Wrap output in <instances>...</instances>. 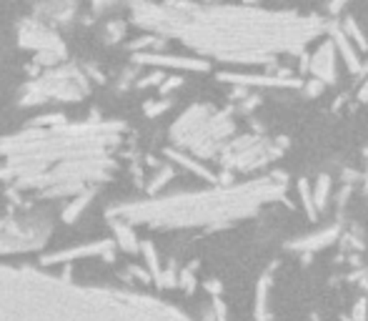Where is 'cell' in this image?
Returning a JSON list of instances; mask_svg holds the SVG:
<instances>
[{"label":"cell","mask_w":368,"mask_h":321,"mask_svg":"<svg viewBox=\"0 0 368 321\" xmlns=\"http://www.w3.org/2000/svg\"><path fill=\"white\" fill-rule=\"evenodd\" d=\"M130 21L145 33L181 40L198 58L238 66H273L275 56L304 53L313 38L328 30L318 15L193 0H136L130 3Z\"/></svg>","instance_id":"cell-1"},{"label":"cell","mask_w":368,"mask_h":321,"mask_svg":"<svg viewBox=\"0 0 368 321\" xmlns=\"http://www.w3.org/2000/svg\"><path fill=\"white\" fill-rule=\"evenodd\" d=\"M0 321H193L148 294L0 263Z\"/></svg>","instance_id":"cell-2"},{"label":"cell","mask_w":368,"mask_h":321,"mask_svg":"<svg viewBox=\"0 0 368 321\" xmlns=\"http://www.w3.org/2000/svg\"><path fill=\"white\" fill-rule=\"evenodd\" d=\"M283 193L286 178L275 174L248 183H221L208 191H183L145 201H125L108 209V219L153 228H221L281 201Z\"/></svg>","instance_id":"cell-3"},{"label":"cell","mask_w":368,"mask_h":321,"mask_svg":"<svg viewBox=\"0 0 368 321\" xmlns=\"http://www.w3.org/2000/svg\"><path fill=\"white\" fill-rule=\"evenodd\" d=\"M236 121L228 108H213L208 103H193L171 126V143L195 158H216L231 143Z\"/></svg>","instance_id":"cell-4"},{"label":"cell","mask_w":368,"mask_h":321,"mask_svg":"<svg viewBox=\"0 0 368 321\" xmlns=\"http://www.w3.org/2000/svg\"><path fill=\"white\" fill-rule=\"evenodd\" d=\"M88 93H90V78L83 71V66L63 63L58 68L43 71L38 78L25 80L18 93V106L33 108V106H43L48 101L78 103Z\"/></svg>","instance_id":"cell-5"},{"label":"cell","mask_w":368,"mask_h":321,"mask_svg":"<svg viewBox=\"0 0 368 321\" xmlns=\"http://www.w3.org/2000/svg\"><path fill=\"white\" fill-rule=\"evenodd\" d=\"M51 231V219L40 211L15 213V216L0 219V256L36 251V248L45 246Z\"/></svg>","instance_id":"cell-6"},{"label":"cell","mask_w":368,"mask_h":321,"mask_svg":"<svg viewBox=\"0 0 368 321\" xmlns=\"http://www.w3.org/2000/svg\"><path fill=\"white\" fill-rule=\"evenodd\" d=\"M283 151L281 141H271L266 136H238L221 154V163L228 171H256L268 160L278 158Z\"/></svg>","instance_id":"cell-7"},{"label":"cell","mask_w":368,"mask_h":321,"mask_svg":"<svg viewBox=\"0 0 368 321\" xmlns=\"http://www.w3.org/2000/svg\"><path fill=\"white\" fill-rule=\"evenodd\" d=\"M18 45L23 51H33L36 56L38 53H63V56H68L58 30L40 23L38 18H23L18 23Z\"/></svg>","instance_id":"cell-8"},{"label":"cell","mask_w":368,"mask_h":321,"mask_svg":"<svg viewBox=\"0 0 368 321\" xmlns=\"http://www.w3.org/2000/svg\"><path fill=\"white\" fill-rule=\"evenodd\" d=\"M113 251H116V241L113 239L88 241V243H80V246H71V248H63V251H53V254L43 256V266L80 261V259H88V256H101L106 261H113Z\"/></svg>","instance_id":"cell-9"},{"label":"cell","mask_w":368,"mask_h":321,"mask_svg":"<svg viewBox=\"0 0 368 321\" xmlns=\"http://www.w3.org/2000/svg\"><path fill=\"white\" fill-rule=\"evenodd\" d=\"M133 66H153L163 71V68H175V71H195V73H206L210 71V60L206 58H186V56H171V53H133Z\"/></svg>","instance_id":"cell-10"},{"label":"cell","mask_w":368,"mask_h":321,"mask_svg":"<svg viewBox=\"0 0 368 321\" xmlns=\"http://www.w3.org/2000/svg\"><path fill=\"white\" fill-rule=\"evenodd\" d=\"M218 80L231 83V86L241 88H301L304 83L293 75H289L286 71H278L275 75H251V73H218Z\"/></svg>","instance_id":"cell-11"},{"label":"cell","mask_w":368,"mask_h":321,"mask_svg":"<svg viewBox=\"0 0 368 321\" xmlns=\"http://www.w3.org/2000/svg\"><path fill=\"white\" fill-rule=\"evenodd\" d=\"M78 15V0H38L33 8V18L45 25H68Z\"/></svg>","instance_id":"cell-12"},{"label":"cell","mask_w":368,"mask_h":321,"mask_svg":"<svg viewBox=\"0 0 368 321\" xmlns=\"http://www.w3.org/2000/svg\"><path fill=\"white\" fill-rule=\"evenodd\" d=\"M308 71L313 78L323 80L326 86L336 83V78H339V51H336L333 40H323V43L318 45L316 53L310 56Z\"/></svg>","instance_id":"cell-13"},{"label":"cell","mask_w":368,"mask_h":321,"mask_svg":"<svg viewBox=\"0 0 368 321\" xmlns=\"http://www.w3.org/2000/svg\"><path fill=\"white\" fill-rule=\"evenodd\" d=\"M328 33H331V40H333V45H336V51H339V58L346 63L348 71H351V73H363L361 58H358V53H356L354 43H351V38L343 33V28H341L339 23H328Z\"/></svg>","instance_id":"cell-14"},{"label":"cell","mask_w":368,"mask_h":321,"mask_svg":"<svg viewBox=\"0 0 368 321\" xmlns=\"http://www.w3.org/2000/svg\"><path fill=\"white\" fill-rule=\"evenodd\" d=\"M166 156L173 163H178V166H183L186 171H191L193 176H198V178H206V181H210V183H216L218 181V176L210 171L208 166H203L201 160L195 158V156H191V154H186V151H178V148H166Z\"/></svg>","instance_id":"cell-15"},{"label":"cell","mask_w":368,"mask_h":321,"mask_svg":"<svg viewBox=\"0 0 368 321\" xmlns=\"http://www.w3.org/2000/svg\"><path fill=\"white\" fill-rule=\"evenodd\" d=\"M108 221H110V231H113L116 246H121L125 254H136V251H140V243H143V241H138L136 226L125 224L123 219H108Z\"/></svg>","instance_id":"cell-16"},{"label":"cell","mask_w":368,"mask_h":321,"mask_svg":"<svg viewBox=\"0 0 368 321\" xmlns=\"http://www.w3.org/2000/svg\"><path fill=\"white\" fill-rule=\"evenodd\" d=\"M339 239V226H331V228H323V231H316V234H308L304 239H296L291 241V248L293 251H318V248H326L328 243Z\"/></svg>","instance_id":"cell-17"},{"label":"cell","mask_w":368,"mask_h":321,"mask_svg":"<svg viewBox=\"0 0 368 321\" xmlns=\"http://www.w3.org/2000/svg\"><path fill=\"white\" fill-rule=\"evenodd\" d=\"M271 284H273V269H268L256 286V321H271V301H268Z\"/></svg>","instance_id":"cell-18"},{"label":"cell","mask_w":368,"mask_h":321,"mask_svg":"<svg viewBox=\"0 0 368 321\" xmlns=\"http://www.w3.org/2000/svg\"><path fill=\"white\" fill-rule=\"evenodd\" d=\"M90 198H93V191H83V193H78L75 198H68V204H65L60 219H63L65 224H75V221L83 216V211L88 209Z\"/></svg>","instance_id":"cell-19"},{"label":"cell","mask_w":368,"mask_h":321,"mask_svg":"<svg viewBox=\"0 0 368 321\" xmlns=\"http://www.w3.org/2000/svg\"><path fill=\"white\" fill-rule=\"evenodd\" d=\"M140 254H143V259H145L148 274H151L156 281H160V276H163V269H160V259H158V251H156V246H153L151 241H143V243H140Z\"/></svg>","instance_id":"cell-20"},{"label":"cell","mask_w":368,"mask_h":321,"mask_svg":"<svg viewBox=\"0 0 368 321\" xmlns=\"http://www.w3.org/2000/svg\"><path fill=\"white\" fill-rule=\"evenodd\" d=\"M328 198H331V176H318L316 186H313V204H316L318 213L323 211L328 206Z\"/></svg>","instance_id":"cell-21"},{"label":"cell","mask_w":368,"mask_h":321,"mask_svg":"<svg viewBox=\"0 0 368 321\" xmlns=\"http://www.w3.org/2000/svg\"><path fill=\"white\" fill-rule=\"evenodd\" d=\"M125 30H128V25H125V21H108L106 23V28H103V40L106 43H121L123 38H125Z\"/></svg>","instance_id":"cell-22"},{"label":"cell","mask_w":368,"mask_h":321,"mask_svg":"<svg viewBox=\"0 0 368 321\" xmlns=\"http://www.w3.org/2000/svg\"><path fill=\"white\" fill-rule=\"evenodd\" d=\"M341 28H343V33H346L348 38H351V43H356L358 48H363V51H368V40L366 36H363V30L356 25L354 18H346V21L341 23Z\"/></svg>","instance_id":"cell-23"},{"label":"cell","mask_w":368,"mask_h":321,"mask_svg":"<svg viewBox=\"0 0 368 321\" xmlns=\"http://www.w3.org/2000/svg\"><path fill=\"white\" fill-rule=\"evenodd\" d=\"M298 193H301V201H304L306 213H308L310 219H318V209H316V204H313V189L308 186V181H306V178H301V181H298Z\"/></svg>","instance_id":"cell-24"},{"label":"cell","mask_w":368,"mask_h":321,"mask_svg":"<svg viewBox=\"0 0 368 321\" xmlns=\"http://www.w3.org/2000/svg\"><path fill=\"white\" fill-rule=\"evenodd\" d=\"M171 108H173V101H171V98H158V101L153 98V101L143 103V113L148 118H158V116H163V113H166V110H171Z\"/></svg>","instance_id":"cell-25"},{"label":"cell","mask_w":368,"mask_h":321,"mask_svg":"<svg viewBox=\"0 0 368 321\" xmlns=\"http://www.w3.org/2000/svg\"><path fill=\"white\" fill-rule=\"evenodd\" d=\"M173 178V168L171 166H160L156 174H153V178H151V183H148V193H158L163 186H166L168 181Z\"/></svg>","instance_id":"cell-26"},{"label":"cell","mask_w":368,"mask_h":321,"mask_svg":"<svg viewBox=\"0 0 368 321\" xmlns=\"http://www.w3.org/2000/svg\"><path fill=\"white\" fill-rule=\"evenodd\" d=\"M125 3H136V0H90V8H93V13L95 15H101V13H108V10H113V8L118 5H125Z\"/></svg>","instance_id":"cell-27"},{"label":"cell","mask_w":368,"mask_h":321,"mask_svg":"<svg viewBox=\"0 0 368 321\" xmlns=\"http://www.w3.org/2000/svg\"><path fill=\"white\" fill-rule=\"evenodd\" d=\"M163 80H166V73L163 71H153V73H148V75H143V78H138V83H136V88H160L163 86Z\"/></svg>","instance_id":"cell-28"},{"label":"cell","mask_w":368,"mask_h":321,"mask_svg":"<svg viewBox=\"0 0 368 321\" xmlns=\"http://www.w3.org/2000/svg\"><path fill=\"white\" fill-rule=\"evenodd\" d=\"M181 86H183V78H181V75H171V78L163 80V86H160L158 91L163 93V98H168V95L173 93V91H178Z\"/></svg>","instance_id":"cell-29"},{"label":"cell","mask_w":368,"mask_h":321,"mask_svg":"<svg viewBox=\"0 0 368 321\" xmlns=\"http://www.w3.org/2000/svg\"><path fill=\"white\" fill-rule=\"evenodd\" d=\"M178 284L186 289L188 294L193 292L195 289V278H193V269H186V271H181V276H178Z\"/></svg>","instance_id":"cell-30"},{"label":"cell","mask_w":368,"mask_h":321,"mask_svg":"<svg viewBox=\"0 0 368 321\" xmlns=\"http://www.w3.org/2000/svg\"><path fill=\"white\" fill-rule=\"evenodd\" d=\"M326 88V83L323 80H318V78H308L304 83V91H306V95H318L321 91Z\"/></svg>","instance_id":"cell-31"},{"label":"cell","mask_w":368,"mask_h":321,"mask_svg":"<svg viewBox=\"0 0 368 321\" xmlns=\"http://www.w3.org/2000/svg\"><path fill=\"white\" fill-rule=\"evenodd\" d=\"M213 316H216V321H228V314H225V307L221 299H213Z\"/></svg>","instance_id":"cell-32"},{"label":"cell","mask_w":368,"mask_h":321,"mask_svg":"<svg viewBox=\"0 0 368 321\" xmlns=\"http://www.w3.org/2000/svg\"><path fill=\"white\" fill-rule=\"evenodd\" d=\"M348 0H331V13H341V10H343V5H346Z\"/></svg>","instance_id":"cell-33"},{"label":"cell","mask_w":368,"mask_h":321,"mask_svg":"<svg viewBox=\"0 0 368 321\" xmlns=\"http://www.w3.org/2000/svg\"><path fill=\"white\" fill-rule=\"evenodd\" d=\"M358 101L361 103H368V78H366V83L361 86V91H358Z\"/></svg>","instance_id":"cell-34"},{"label":"cell","mask_w":368,"mask_h":321,"mask_svg":"<svg viewBox=\"0 0 368 321\" xmlns=\"http://www.w3.org/2000/svg\"><path fill=\"white\" fill-rule=\"evenodd\" d=\"M366 163H368V160H366ZM366 191H368V174H366Z\"/></svg>","instance_id":"cell-35"}]
</instances>
